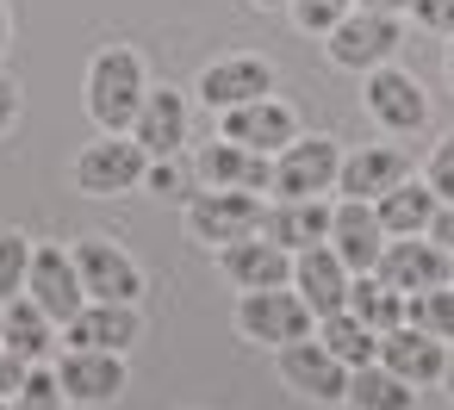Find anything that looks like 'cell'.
I'll return each mask as SVG.
<instances>
[{
  "instance_id": "cell-41",
  "label": "cell",
  "mask_w": 454,
  "mask_h": 410,
  "mask_svg": "<svg viewBox=\"0 0 454 410\" xmlns=\"http://www.w3.org/2000/svg\"><path fill=\"white\" fill-rule=\"evenodd\" d=\"M249 7H262V13H274V7H293V0H249Z\"/></svg>"
},
{
  "instance_id": "cell-20",
  "label": "cell",
  "mask_w": 454,
  "mask_h": 410,
  "mask_svg": "<svg viewBox=\"0 0 454 410\" xmlns=\"http://www.w3.org/2000/svg\"><path fill=\"white\" fill-rule=\"evenodd\" d=\"M218 274L243 292H262V286H293V255L268 236H243V243H224L218 249Z\"/></svg>"
},
{
  "instance_id": "cell-1",
  "label": "cell",
  "mask_w": 454,
  "mask_h": 410,
  "mask_svg": "<svg viewBox=\"0 0 454 410\" xmlns=\"http://www.w3.org/2000/svg\"><path fill=\"white\" fill-rule=\"evenodd\" d=\"M150 81H144V57L113 44L88 63V119L100 131H131L137 125V106H144Z\"/></svg>"
},
{
  "instance_id": "cell-12",
  "label": "cell",
  "mask_w": 454,
  "mask_h": 410,
  "mask_svg": "<svg viewBox=\"0 0 454 410\" xmlns=\"http://www.w3.org/2000/svg\"><path fill=\"white\" fill-rule=\"evenodd\" d=\"M57 379L69 391V404L82 410H106L125 398V354H106V348H69L57 360Z\"/></svg>"
},
{
  "instance_id": "cell-21",
  "label": "cell",
  "mask_w": 454,
  "mask_h": 410,
  "mask_svg": "<svg viewBox=\"0 0 454 410\" xmlns=\"http://www.w3.org/2000/svg\"><path fill=\"white\" fill-rule=\"evenodd\" d=\"M398 181H411V156H404L398 143H367V150L342 156L336 193H342V199H386Z\"/></svg>"
},
{
  "instance_id": "cell-36",
  "label": "cell",
  "mask_w": 454,
  "mask_h": 410,
  "mask_svg": "<svg viewBox=\"0 0 454 410\" xmlns=\"http://www.w3.org/2000/svg\"><path fill=\"white\" fill-rule=\"evenodd\" d=\"M26 367H32V360H20L13 348H0V398H13V391H20V379H26Z\"/></svg>"
},
{
  "instance_id": "cell-30",
  "label": "cell",
  "mask_w": 454,
  "mask_h": 410,
  "mask_svg": "<svg viewBox=\"0 0 454 410\" xmlns=\"http://www.w3.org/2000/svg\"><path fill=\"white\" fill-rule=\"evenodd\" d=\"M13 410H69V391H63V379L51 373V367H26V379H20V391H13Z\"/></svg>"
},
{
  "instance_id": "cell-3",
  "label": "cell",
  "mask_w": 454,
  "mask_h": 410,
  "mask_svg": "<svg viewBox=\"0 0 454 410\" xmlns=\"http://www.w3.org/2000/svg\"><path fill=\"white\" fill-rule=\"evenodd\" d=\"M150 174V150L131 137V131H106L100 143H88L75 156V193L88 199H119V193H137Z\"/></svg>"
},
{
  "instance_id": "cell-40",
  "label": "cell",
  "mask_w": 454,
  "mask_h": 410,
  "mask_svg": "<svg viewBox=\"0 0 454 410\" xmlns=\"http://www.w3.org/2000/svg\"><path fill=\"white\" fill-rule=\"evenodd\" d=\"M442 385H448V404H454V342H448V373H442Z\"/></svg>"
},
{
  "instance_id": "cell-7",
  "label": "cell",
  "mask_w": 454,
  "mask_h": 410,
  "mask_svg": "<svg viewBox=\"0 0 454 410\" xmlns=\"http://www.w3.org/2000/svg\"><path fill=\"white\" fill-rule=\"evenodd\" d=\"M361 106H367V119H373L380 131H392V137H411V131L429 119L423 81L404 75V69H392V63H380V69L361 75Z\"/></svg>"
},
{
  "instance_id": "cell-44",
  "label": "cell",
  "mask_w": 454,
  "mask_h": 410,
  "mask_svg": "<svg viewBox=\"0 0 454 410\" xmlns=\"http://www.w3.org/2000/svg\"><path fill=\"white\" fill-rule=\"evenodd\" d=\"M0 410H13V398H0Z\"/></svg>"
},
{
  "instance_id": "cell-38",
  "label": "cell",
  "mask_w": 454,
  "mask_h": 410,
  "mask_svg": "<svg viewBox=\"0 0 454 410\" xmlns=\"http://www.w3.org/2000/svg\"><path fill=\"white\" fill-rule=\"evenodd\" d=\"M429 236H435V243L454 255V199H442V205H435V224H429Z\"/></svg>"
},
{
  "instance_id": "cell-16",
  "label": "cell",
  "mask_w": 454,
  "mask_h": 410,
  "mask_svg": "<svg viewBox=\"0 0 454 410\" xmlns=\"http://www.w3.org/2000/svg\"><path fill=\"white\" fill-rule=\"evenodd\" d=\"M131 137L150 150V162H156V156H181V150L193 143V106H187V94H175V88H150L144 106H137Z\"/></svg>"
},
{
  "instance_id": "cell-33",
  "label": "cell",
  "mask_w": 454,
  "mask_h": 410,
  "mask_svg": "<svg viewBox=\"0 0 454 410\" xmlns=\"http://www.w3.org/2000/svg\"><path fill=\"white\" fill-rule=\"evenodd\" d=\"M193 181H200V174H187L181 156H156L150 174H144V193H156V199H193V193H200Z\"/></svg>"
},
{
  "instance_id": "cell-22",
  "label": "cell",
  "mask_w": 454,
  "mask_h": 410,
  "mask_svg": "<svg viewBox=\"0 0 454 410\" xmlns=\"http://www.w3.org/2000/svg\"><path fill=\"white\" fill-rule=\"evenodd\" d=\"M63 329H69V348H106V354H125V348L144 336V317H137V305L88 298L82 317H69Z\"/></svg>"
},
{
  "instance_id": "cell-4",
  "label": "cell",
  "mask_w": 454,
  "mask_h": 410,
  "mask_svg": "<svg viewBox=\"0 0 454 410\" xmlns=\"http://www.w3.org/2000/svg\"><path fill=\"white\" fill-rule=\"evenodd\" d=\"M317 329V311L293 292V286H262V292H243L237 298V336L243 342H262V348H286V342H305Z\"/></svg>"
},
{
  "instance_id": "cell-14",
  "label": "cell",
  "mask_w": 454,
  "mask_h": 410,
  "mask_svg": "<svg viewBox=\"0 0 454 410\" xmlns=\"http://www.w3.org/2000/svg\"><path fill=\"white\" fill-rule=\"evenodd\" d=\"M386 224H380V205L373 199H336L330 212V249L355 267V274H373L380 255H386Z\"/></svg>"
},
{
  "instance_id": "cell-13",
  "label": "cell",
  "mask_w": 454,
  "mask_h": 410,
  "mask_svg": "<svg viewBox=\"0 0 454 410\" xmlns=\"http://www.w3.org/2000/svg\"><path fill=\"white\" fill-rule=\"evenodd\" d=\"M26 292L57 317V323H69V317H82V305H88V286H82V267H75V249H57V243H44V249H32V274H26Z\"/></svg>"
},
{
  "instance_id": "cell-29",
  "label": "cell",
  "mask_w": 454,
  "mask_h": 410,
  "mask_svg": "<svg viewBox=\"0 0 454 410\" xmlns=\"http://www.w3.org/2000/svg\"><path fill=\"white\" fill-rule=\"evenodd\" d=\"M411 323L429 329V336H442V342H454V280L417 292V298H411Z\"/></svg>"
},
{
  "instance_id": "cell-23",
  "label": "cell",
  "mask_w": 454,
  "mask_h": 410,
  "mask_svg": "<svg viewBox=\"0 0 454 410\" xmlns=\"http://www.w3.org/2000/svg\"><path fill=\"white\" fill-rule=\"evenodd\" d=\"M330 199H274L268 205V224H262V236L268 243H280L286 255H299V249H317V243H330Z\"/></svg>"
},
{
  "instance_id": "cell-37",
  "label": "cell",
  "mask_w": 454,
  "mask_h": 410,
  "mask_svg": "<svg viewBox=\"0 0 454 410\" xmlns=\"http://www.w3.org/2000/svg\"><path fill=\"white\" fill-rule=\"evenodd\" d=\"M13 125H20V81L0 75V137H7Z\"/></svg>"
},
{
  "instance_id": "cell-11",
  "label": "cell",
  "mask_w": 454,
  "mask_h": 410,
  "mask_svg": "<svg viewBox=\"0 0 454 410\" xmlns=\"http://www.w3.org/2000/svg\"><path fill=\"white\" fill-rule=\"evenodd\" d=\"M218 137H231V143H243V150H262V156H280V150L299 137V112H293L286 100L262 94V100H249V106L218 112Z\"/></svg>"
},
{
  "instance_id": "cell-19",
  "label": "cell",
  "mask_w": 454,
  "mask_h": 410,
  "mask_svg": "<svg viewBox=\"0 0 454 410\" xmlns=\"http://www.w3.org/2000/svg\"><path fill=\"white\" fill-rule=\"evenodd\" d=\"M380 360H386L398 379H411V385L423 391V385H442V373H448V342L429 336V329H417V323H398V329L380 336Z\"/></svg>"
},
{
  "instance_id": "cell-32",
  "label": "cell",
  "mask_w": 454,
  "mask_h": 410,
  "mask_svg": "<svg viewBox=\"0 0 454 410\" xmlns=\"http://www.w3.org/2000/svg\"><path fill=\"white\" fill-rule=\"evenodd\" d=\"M286 13H293V26H299L305 38H330V32L355 13V0H293Z\"/></svg>"
},
{
  "instance_id": "cell-26",
  "label": "cell",
  "mask_w": 454,
  "mask_h": 410,
  "mask_svg": "<svg viewBox=\"0 0 454 410\" xmlns=\"http://www.w3.org/2000/svg\"><path fill=\"white\" fill-rule=\"evenodd\" d=\"M348 410H417V385L398 379L386 360H367L348 373Z\"/></svg>"
},
{
  "instance_id": "cell-34",
  "label": "cell",
  "mask_w": 454,
  "mask_h": 410,
  "mask_svg": "<svg viewBox=\"0 0 454 410\" xmlns=\"http://www.w3.org/2000/svg\"><path fill=\"white\" fill-rule=\"evenodd\" d=\"M423 181H429L442 199H454V131H448V137L429 150V162H423Z\"/></svg>"
},
{
  "instance_id": "cell-43",
  "label": "cell",
  "mask_w": 454,
  "mask_h": 410,
  "mask_svg": "<svg viewBox=\"0 0 454 410\" xmlns=\"http://www.w3.org/2000/svg\"><path fill=\"white\" fill-rule=\"evenodd\" d=\"M448 81H454V38H448Z\"/></svg>"
},
{
  "instance_id": "cell-42",
  "label": "cell",
  "mask_w": 454,
  "mask_h": 410,
  "mask_svg": "<svg viewBox=\"0 0 454 410\" xmlns=\"http://www.w3.org/2000/svg\"><path fill=\"white\" fill-rule=\"evenodd\" d=\"M0 57H7V7H0Z\"/></svg>"
},
{
  "instance_id": "cell-31",
  "label": "cell",
  "mask_w": 454,
  "mask_h": 410,
  "mask_svg": "<svg viewBox=\"0 0 454 410\" xmlns=\"http://www.w3.org/2000/svg\"><path fill=\"white\" fill-rule=\"evenodd\" d=\"M26 274H32V243L20 230H0V305L26 292Z\"/></svg>"
},
{
  "instance_id": "cell-8",
  "label": "cell",
  "mask_w": 454,
  "mask_h": 410,
  "mask_svg": "<svg viewBox=\"0 0 454 410\" xmlns=\"http://www.w3.org/2000/svg\"><path fill=\"white\" fill-rule=\"evenodd\" d=\"M75 267H82V286L88 298H106V305H137L144 292V267L113 243V236H82L75 243Z\"/></svg>"
},
{
  "instance_id": "cell-28",
  "label": "cell",
  "mask_w": 454,
  "mask_h": 410,
  "mask_svg": "<svg viewBox=\"0 0 454 410\" xmlns=\"http://www.w3.org/2000/svg\"><path fill=\"white\" fill-rule=\"evenodd\" d=\"M317 342L355 373V367H367V360H380V329L373 323H361L355 311H330V317H317Z\"/></svg>"
},
{
  "instance_id": "cell-10",
  "label": "cell",
  "mask_w": 454,
  "mask_h": 410,
  "mask_svg": "<svg viewBox=\"0 0 454 410\" xmlns=\"http://www.w3.org/2000/svg\"><path fill=\"white\" fill-rule=\"evenodd\" d=\"M280 385L311 398V404H348V367L324 342H311V336L280 348Z\"/></svg>"
},
{
  "instance_id": "cell-5",
  "label": "cell",
  "mask_w": 454,
  "mask_h": 410,
  "mask_svg": "<svg viewBox=\"0 0 454 410\" xmlns=\"http://www.w3.org/2000/svg\"><path fill=\"white\" fill-rule=\"evenodd\" d=\"M342 181V143L336 137H293L274 156V199H324Z\"/></svg>"
},
{
  "instance_id": "cell-18",
  "label": "cell",
  "mask_w": 454,
  "mask_h": 410,
  "mask_svg": "<svg viewBox=\"0 0 454 410\" xmlns=\"http://www.w3.org/2000/svg\"><path fill=\"white\" fill-rule=\"evenodd\" d=\"M193 174H200V187H243V193H262V187H274V156L243 150V143H231V137H212V143H200Z\"/></svg>"
},
{
  "instance_id": "cell-39",
  "label": "cell",
  "mask_w": 454,
  "mask_h": 410,
  "mask_svg": "<svg viewBox=\"0 0 454 410\" xmlns=\"http://www.w3.org/2000/svg\"><path fill=\"white\" fill-rule=\"evenodd\" d=\"M355 7H367V13H392V19H398V13H411V0H355Z\"/></svg>"
},
{
  "instance_id": "cell-27",
  "label": "cell",
  "mask_w": 454,
  "mask_h": 410,
  "mask_svg": "<svg viewBox=\"0 0 454 410\" xmlns=\"http://www.w3.org/2000/svg\"><path fill=\"white\" fill-rule=\"evenodd\" d=\"M348 311H355L361 323H373L380 336L398 329V323H411V298H404L392 280H380V274H355V286H348Z\"/></svg>"
},
{
  "instance_id": "cell-6",
  "label": "cell",
  "mask_w": 454,
  "mask_h": 410,
  "mask_svg": "<svg viewBox=\"0 0 454 410\" xmlns=\"http://www.w3.org/2000/svg\"><path fill=\"white\" fill-rule=\"evenodd\" d=\"M324 44H330V63H336V69L367 75V69H380V63H392V57L404 50V26H398L392 13H367V7H355Z\"/></svg>"
},
{
  "instance_id": "cell-17",
  "label": "cell",
  "mask_w": 454,
  "mask_h": 410,
  "mask_svg": "<svg viewBox=\"0 0 454 410\" xmlns=\"http://www.w3.org/2000/svg\"><path fill=\"white\" fill-rule=\"evenodd\" d=\"M348 286H355V267H348L330 243H317V249H299V255H293V292H299L317 317L348 311Z\"/></svg>"
},
{
  "instance_id": "cell-25",
  "label": "cell",
  "mask_w": 454,
  "mask_h": 410,
  "mask_svg": "<svg viewBox=\"0 0 454 410\" xmlns=\"http://www.w3.org/2000/svg\"><path fill=\"white\" fill-rule=\"evenodd\" d=\"M373 205H380V224H386V236H429L442 193H435L429 181H398V187H392L386 199H373Z\"/></svg>"
},
{
  "instance_id": "cell-2",
  "label": "cell",
  "mask_w": 454,
  "mask_h": 410,
  "mask_svg": "<svg viewBox=\"0 0 454 410\" xmlns=\"http://www.w3.org/2000/svg\"><path fill=\"white\" fill-rule=\"evenodd\" d=\"M262 224H268L262 193H243V187H200V193L187 199V236L206 243V249L262 236Z\"/></svg>"
},
{
  "instance_id": "cell-35",
  "label": "cell",
  "mask_w": 454,
  "mask_h": 410,
  "mask_svg": "<svg viewBox=\"0 0 454 410\" xmlns=\"http://www.w3.org/2000/svg\"><path fill=\"white\" fill-rule=\"evenodd\" d=\"M411 19L435 38H454V0H411Z\"/></svg>"
},
{
  "instance_id": "cell-15",
  "label": "cell",
  "mask_w": 454,
  "mask_h": 410,
  "mask_svg": "<svg viewBox=\"0 0 454 410\" xmlns=\"http://www.w3.org/2000/svg\"><path fill=\"white\" fill-rule=\"evenodd\" d=\"M193 94H200L212 112L249 106V100L274 94V63H268V57H218V63H206V75H200Z\"/></svg>"
},
{
  "instance_id": "cell-24",
  "label": "cell",
  "mask_w": 454,
  "mask_h": 410,
  "mask_svg": "<svg viewBox=\"0 0 454 410\" xmlns=\"http://www.w3.org/2000/svg\"><path fill=\"white\" fill-rule=\"evenodd\" d=\"M0 348H13L20 360H44L57 348V317L32 292L7 298V305H0Z\"/></svg>"
},
{
  "instance_id": "cell-9",
  "label": "cell",
  "mask_w": 454,
  "mask_h": 410,
  "mask_svg": "<svg viewBox=\"0 0 454 410\" xmlns=\"http://www.w3.org/2000/svg\"><path fill=\"white\" fill-rule=\"evenodd\" d=\"M373 274H380V280H392L404 298H417V292H429V286H448V280H454V255H448L435 236H392Z\"/></svg>"
}]
</instances>
